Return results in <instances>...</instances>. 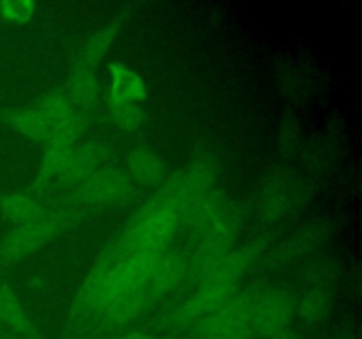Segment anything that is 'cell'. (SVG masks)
<instances>
[{"mask_svg":"<svg viewBox=\"0 0 362 339\" xmlns=\"http://www.w3.org/2000/svg\"><path fill=\"white\" fill-rule=\"evenodd\" d=\"M177 221L179 215L159 196L158 200L141 208L131 228L122 235L115 251L124 256L163 251L165 244L175 232Z\"/></svg>","mask_w":362,"mask_h":339,"instance_id":"6da1fadb","label":"cell"},{"mask_svg":"<svg viewBox=\"0 0 362 339\" xmlns=\"http://www.w3.org/2000/svg\"><path fill=\"white\" fill-rule=\"evenodd\" d=\"M251 299L233 297L200 320L198 339H250L253 338Z\"/></svg>","mask_w":362,"mask_h":339,"instance_id":"7a4b0ae2","label":"cell"},{"mask_svg":"<svg viewBox=\"0 0 362 339\" xmlns=\"http://www.w3.org/2000/svg\"><path fill=\"white\" fill-rule=\"evenodd\" d=\"M48 127L46 145H67L74 147L78 134L76 109L71 105L66 94H49L35 105Z\"/></svg>","mask_w":362,"mask_h":339,"instance_id":"3957f363","label":"cell"},{"mask_svg":"<svg viewBox=\"0 0 362 339\" xmlns=\"http://www.w3.org/2000/svg\"><path fill=\"white\" fill-rule=\"evenodd\" d=\"M290 320H292V304L281 292H265L251 299L253 334L269 338L286 331Z\"/></svg>","mask_w":362,"mask_h":339,"instance_id":"277c9868","label":"cell"},{"mask_svg":"<svg viewBox=\"0 0 362 339\" xmlns=\"http://www.w3.org/2000/svg\"><path fill=\"white\" fill-rule=\"evenodd\" d=\"M53 230H55V225L46 215L28 225H20L13 233H9V237L0 246V258L4 261H14L27 256L52 237Z\"/></svg>","mask_w":362,"mask_h":339,"instance_id":"5b68a950","label":"cell"},{"mask_svg":"<svg viewBox=\"0 0 362 339\" xmlns=\"http://www.w3.org/2000/svg\"><path fill=\"white\" fill-rule=\"evenodd\" d=\"M80 196L85 203L113 205L124 201L131 193L129 180L115 172H99L80 184Z\"/></svg>","mask_w":362,"mask_h":339,"instance_id":"8992f818","label":"cell"},{"mask_svg":"<svg viewBox=\"0 0 362 339\" xmlns=\"http://www.w3.org/2000/svg\"><path fill=\"white\" fill-rule=\"evenodd\" d=\"M189 270V263L186 258L177 253L161 254L158 263L154 265L151 272V278L147 282V297L151 299H161L163 295L175 290L182 282Z\"/></svg>","mask_w":362,"mask_h":339,"instance_id":"52a82bcc","label":"cell"},{"mask_svg":"<svg viewBox=\"0 0 362 339\" xmlns=\"http://www.w3.org/2000/svg\"><path fill=\"white\" fill-rule=\"evenodd\" d=\"M184 215L189 221L191 228L204 237L228 226L225 200L216 193L205 194Z\"/></svg>","mask_w":362,"mask_h":339,"instance_id":"ba28073f","label":"cell"},{"mask_svg":"<svg viewBox=\"0 0 362 339\" xmlns=\"http://www.w3.org/2000/svg\"><path fill=\"white\" fill-rule=\"evenodd\" d=\"M233 237L230 226L218 230V232L211 233V235L204 237V242L200 244V247L194 253L193 261H191L189 268L194 274L200 278L205 270L212 267V265L218 263L219 260L226 256L228 253H232L233 247Z\"/></svg>","mask_w":362,"mask_h":339,"instance_id":"9c48e42d","label":"cell"},{"mask_svg":"<svg viewBox=\"0 0 362 339\" xmlns=\"http://www.w3.org/2000/svg\"><path fill=\"white\" fill-rule=\"evenodd\" d=\"M244 265H246V260H244L243 253L232 251V253L226 254L223 260H219L218 263L212 265L209 270H205L204 274L198 278V282L211 285L214 286V288L225 290V292L232 293L233 285H235V281L240 278V274H243Z\"/></svg>","mask_w":362,"mask_h":339,"instance_id":"30bf717a","label":"cell"},{"mask_svg":"<svg viewBox=\"0 0 362 339\" xmlns=\"http://www.w3.org/2000/svg\"><path fill=\"white\" fill-rule=\"evenodd\" d=\"M110 73H112V94H110L112 97L127 99L140 105L145 101L147 88L136 71L122 62H113L110 66Z\"/></svg>","mask_w":362,"mask_h":339,"instance_id":"8fae6325","label":"cell"},{"mask_svg":"<svg viewBox=\"0 0 362 339\" xmlns=\"http://www.w3.org/2000/svg\"><path fill=\"white\" fill-rule=\"evenodd\" d=\"M108 159V155L98 147H87L76 150L74 148V154L71 157L69 166H67V172L64 179L71 184L85 182L87 179H90L92 175L99 173V170L103 168L105 161Z\"/></svg>","mask_w":362,"mask_h":339,"instance_id":"7c38bea8","label":"cell"},{"mask_svg":"<svg viewBox=\"0 0 362 339\" xmlns=\"http://www.w3.org/2000/svg\"><path fill=\"white\" fill-rule=\"evenodd\" d=\"M67 99L76 108H88L98 99V80L92 67H85L78 64L69 78L67 87Z\"/></svg>","mask_w":362,"mask_h":339,"instance_id":"4fadbf2b","label":"cell"},{"mask_svg":"<svg viewBox=\"0 0 362 339\" xmlns=\"http://www.w3.org/2000/svg\"><path fill=\"white\" fill-rule=\"evenodd\" d=\"M129 173L141 186H156L165 175V165L148 148H136L129 157Z\"/></svg>","mask_w":362,"mask_h":339,"instance_id":"5bb4252c","label":"cell"},{"mask_svg":"<svg viewBox=\"0 0 362 339\" xmlns=\"http://www.w3.org/2000/svg\"><path fill=\"white\" fill-rule=\"evenodd\" d=\"M2 117L9 126H13L20 133L27 134V136L34 138V140H46V136H48V127H46L45 119L35 106L2 112Z\"/></svg>","mask_w":362,"mask_h":339,"instance_id":"9a60e30c","label":"cell"},{"mask_svg":"<svg viewBox=\"0 0 362 339\" xmlns=\"http://www.w3.org/2000/svg\"><path fill=\"white\" fill-rule=\"evenodd\" d=\"M0 208L4 214L9 219L16 221L18 225H28L45 215L41 205L37 201L30 200L27 196H20V194H13V196H6L0 200Z\"/></svg>","mask_w":362,"mask_h":339,"instance_id":"2e32d148","label":"cell"},{"mask_svg":"<svg viewBox=\"0 0 362 339\" xmlns=\"http://www.w3.org/2000/svg\"><path fill=\"white\" fill-rule=\"evenodd\" d=\"M119 23H120V18L119 20L112 21L110 25H106V27H103L101 30L95 32V34L85 42L83 49H81L80 62H78L80 66H85V67L95 66V62L105 55L106 49H108L110 44H112L113 37H115L117 30H119Z\"/></svg>","mask_w":362,"mask_h":339,"instance_id":"e0dca14e","label":"cell"},{"mask_svg":"<svg viewBox=\"0 0 362 339\" xmlns=\"http://www.w3.org/2000/svg\"><path fill=\"white\" fill-rule=\"evenodd\" d=\"M0 325L14 332H25L30 325L20 300L7 288H0Z\"/></svg>","mask_w":362,"mask_h":339,"instance_id":"ac0fdd59","label":"cell"},{"mask_svg":"<svg viewBox=\"0 0 362 339\" xmlns=\"http://www.w3.org/2000/svg\"><path fill=\"white\" fill-rule=\"evenodd\" d=\"M73 154L74 147H67V145H46L39 177L41 179H55V177L64 179Z\"/></svg>","mask_w":362,"mask_h":339,"instance_id":"d6986e66","label":"cell"},{"mask_svg":"<svg viewBox=\"0 0 362 339\" xmlns=\"http://www.w3.org/2000/svg\"><path fill=\"white\" fill-rule=\"evenodd\" d=\"M110 113L117 126L124 131H134L144 120V109L140 102L110 95Z\"/></svg>","mask_w":362,"mask_h":339,"instance_id":"ffe728a7","label":"cell"},{"mask_svg":"<svg viewBox=\"0 0 362 339\" xmlns=\"http://www.w3.org/2000/svg\"><path fill=\"white\" fill-rule=\"evenodd\" d=\"M35 4L30 0H7L0 4V16L13 23H27L34 16Z\"/></svg>","mask_w":362,"mask_h":339,"instance_id":"44dd1931","label":"cell"},{"mask_svg":"<svg viewBox=\"0 0 362 339\" xmlns=\"http://www.w3.org/2000/svg\"><path fill=\"white\" fill-rule=\"evenodd\" d=\"M329 307H331L329 295L322 292H313L304 297L303 309L300 311H303L304 318H308L310 321H318L329 313Z\"/></svg>","mask_w":362,"mask_h":339,"instance_id":"7402d4cb","label":"cell"},{"mask_svg":"<svg viewBox=\"0 0 362 339\" xmlns=\"http://www.w3.org/2000/svg\"><path fill=\"white\" fill-rule=\"evenodd\" d=\"M119 339H166L161 338V335L148 334V332H127V334L120 335Z\"/></svg>","mask_w":362,"mask_h":339,"instance_id":"603a6c76","label":"cell"},{"mask_svg":"<svg viewBox=\"0 0 362 339\" xmlns=\"http://www.w3.org/2000/svg\"><path fill=\"white\" fill-rule=\"evenodd\" d=\"M265 339H297V338L292 334V332L281 331V332H278V334H272V335H269V338H265Z\"/></svg>","mask_w":362,"mask_h":339,"instance_id":"cb8c5ba5","label":"cell"},{"mask_svg":"<svg viewBox=\"0 0 362 339\" xmlns=\"http://www.w3.org/2000/svg\"><path fill=\"white\" fill-rule=\"evenodd\" d=\"M0 328H2V325H0Z\"/></svg>","mask_w":362,"mask_h":339,"instance_id":"d4e9b609","label":"cell"}]
</instances>
